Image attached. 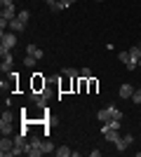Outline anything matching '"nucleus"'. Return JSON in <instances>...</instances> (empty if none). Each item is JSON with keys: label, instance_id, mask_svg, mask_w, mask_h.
I'll use <instances>...</instances> for the list:
<instances>
[{"label": "nucleus", "instance_id": "11", "mask_svg": "<svg viewBox=\"0 0 141 157\" xmlns=\"http://www.w3.org/2000/svg\"><path fill=\"white\" fill-rule=\"evenodd\" d=\"M26 54L35 56V59H42V49H40L38 45H28V47H26Z\"/></svg>", "mask_w": 141, "mask_h": 157}, {"label": "nucleus", "instance_id": "5", "mask_svg": "<svg viewBox=\"0 0 141 157\" xmlns=\"http://www.w3.org/2000/svg\"><path fill=\"white\" fill-rule=\"evenodd\" d=\"M132 94H134V87L129 85V82L120 85V89H118V96H120V98H132Z\"/></svg>", "mask_w": 141, "mask_h": 157}, {"label": "nucleus", "instance_id": "23", "mask_svg": "<svg viewBox=\"0 0 141 157\" xmlns=\"http://www.w3.org/2000/svg\"><path fill=\"white\" fill-rule=\"evenodd\" d=\"M132 101H134V103H136V105H139V103H141V87H139V89H136V92H134V94H132Z\"/></svg>", "mask_w": 141, "mask_h": 157}, {"label": "nucleus", "instance_id": "18", "mask_svg": "<svg viewBox=\"0 0 141 157\" xmlns=\"http://www.w3.org/2000/svg\"><path fill=\"white\" fill-rule=\"evenodd\" d=\"M35 61H38V59H35V56H31V54H26V56H24V66H26V68H33Z\"/></svg>", "mask_w": 141, "mask_h": 157}, {"label": "nucleus", "instance_id": "21", "mask_svg": "<svg viewBox=\"0 0 141 157\" xmlns=\"http://www.w3.org/2000/svg\"><path fill=\"white\" fill-rule=\"evenodd\" d=\"M42 150H45V155H47V152H54L57 148L52 145V141H42Z\"/></svg>", "mask_w": 141, "mask_h": 157}, {"label": "nucleus", "instance_id": "22", "mask_svg": "<svg viewBox=\"0 0 141 157\" xmlns=\"http://www.w3.org/2000/svg\"><path fill=\"white\" fill-rule=\"evenodd\" d=\"M118 59H120V63L127 66L129 63V52H120V54H118Z\"/></svg>", "mask_w": 141, "mask_h": 157}, {"label": "nucleus", "instance_id": "6", "mask_svg": "<svg viewBox=\"0 0 141 157\" xmlns=\"http://www.w3.org/2000/svg\"><path fill=\"white\" fill-rule=\"evenodd\" d=\"M31 101H33L38 108H42V105L47 103V94L42 92V96H40V92H33V89H31Z\"/></svg>", "mask_w": 141, "mask_h": 157}, {"label": "nucleus", "instance_id": "25", "mask_svg": "<svg viewBox=\"0 0 141 157\" xmlns=\"http://www.w3.org/2000/svg\"><path fill=\"white\" fill-rule=\"evenodd\" d=\"M87 85H89V92H96V87H99L94 78H89V80H87Z\"/></svg>", "mask_w": 141, "mask_h": 157}, {"label": "nucleus", "instance_id": "27", "mask_svg": "<svg viewBox=\"0 0 141 157\" xmlns=\"http://www.w3.org/2000/svg\"><path fill=\"white\" fill-rule=\"evenodd\" d=\"M61 2H66V5L71 7V5H73V2H75V0H61Z\"/></svg>", "mask_w": 141, "mask_h": 157}, {"label": "nucleus", "instance_id": "9", "mask_svg": "<svg viewBox=\"0 0 141 157\" xmlns=\"http://www.w3.org/2000/svg\"><path fill=\"white\" fill-rule=\"evenodd\" d=\"M96 117H99L101 124L111 122V120H113V115H111V108H104V110H99V113H96Z\"/></svg>", "mask_w": 141, "mask_h": 157}, {"label": "nucleus", "instance_id": "19", "mask_svg": "<svg viewBox=\"0 0 141 157\" xmlns=\"http://www.w3.org/2000/svg\"><path fill=\"white\" fill-rule=\"evenodd\" d=\"M17 19H21L24 24H28V19H31V12H28V10H21V12L17 14Z\"/></svg>", "mask_w": 141, "mask_h": 157}, {"label": "nucleus", "instance_id": "20", "mask_svg": "<svg viewBox=\"0 0 141 157\" xmlns=\"http://www.w3.org/2000/svg\"><path fill=\"white\" fill-rule=\"evenodd\" d=\"M12 120H14V115L10 110H5L2 113V117H0V122H7V124H12Z\"/></svg>", "mask_w": 141, "mask_h": 157}, {"label": "nucleus", "instance_id": "13", "mask_svg": "<svg viewBox=\"0 0 141 157\" xmlns=\"http://www.w3.org/2000/svg\"><path fill=\"white\" fill-rule=\"evenodd\" d=\"M54 155H57V157H71V155H73V150H71L68 145H61V148L54 150Z\"/></svg>", "mask_w": 141, "mask_h": 157}, {"label": "nucleus", "instance_id": "3", "mask_svg": "<svg viewBox=\"0 0 141 157\" xmlns=\"http://www.w3.org/2000/svg\"><path fill=\"white\" fill-rule=\"evenodd\" d=\"M14 150V138L12 136H2V141H0V155L7 157V155H12Z\"/></svg>", "mask_w": 141, "mask_h": 157}, {"label": "nucleus", "instance_id": "29", "mask_svg": "<svg viewBox=\"0 0 141 157\" xmlns=\"http://www.w3.org/2000/svg\"><path fill=\"white\" fill-rule=\"evenodd\" d=\"M96 2H101V0H96Z\"/></svg>", "mask_w": 141, "mask_h": 157}, {"label": "nucleus", "instance_id": "4", "mask_svg": "<svg viewBox=\"0 0 141 157\" xmlns=\"http://www.w3.org/2000/svg\"><path fill=\"white\" fill-rule=\"evenodd\" d=\"M101 134H104V138H106L108 143H115V141L120 138V129H111L108 124L101 127Z\"/></svg>", "mask_w": 141, "mask_h": 157}, {"label": "nucleus", "instance_id": "24", "mask_svg": "<svg viewBox=\"0 0 141 157\" xmlns=\"http://www.w3.org/2000/svg\"><path fill=\"white\" fill-rule=\"evenodd\" d=\"M80 78L82 80H89V78H92V71H89V68H82V71H80Z\"/></svg>", "mask_w": 141, "mask_h": 157}, {"label": "nucleus", "instance_id": "26", "mask_svg": "<svg viewBox=\"0 0 141 157\" xmlns=\"http://www.w3.org/2000/svg\"><path fill=\"white\" fill-rule=\"evenodd\" d=\"M0 5L2 7H14V0H0Z\"/></svg>", "mask_w": 141, "mask_h": 157}, {"label": "nucleus", "instance_id": "2", "mask_svg": "<svg viewBox=\"0 0 141 157\" xmlns=\"http://www.w3.org/2000/svg\"><path fill=\"white\" fill-rule=\"evenodd\" d=\"M26 155H31V157H40V155H45V150H42V141H40V138H31V141H28Z\"/></svg>", "mask_w": 141, "mask_h": 157}, {"label": "nucleus", "instance_id": "1", "mask_svg": "<svg viewBox=\"0 0 141 157\" xmlns=\"http://www.w3.org/2000/svg\"><path fill=\"white\" fill-rule=\"evenodd\" d=\"M14 45H17V33L14 31H10V33L2 31V35H0V56H5L7 52H12Z\"/></svg>", "mask_w": 141, "mask_h": 157}, {"label": "nucleus", "instance_id": "8", "mask_svg": "<svg viewBox=\"0 0 141 157\" xmlns=\"http://www.w3.org/2000/svg\"><path fill=\"white\" fill-rule=\"evenodd\" d=\"M47 2V7H49V10H52V12H61V10H66V2H61V0H45Z\"/></svg>", "mask_w": 141, "mask_h": 157}, {"label": "nucleus", "instance_id": "14", "mask_svg": "<svg viewBox=\"0 0 141 157\" xmlns=\"http://www.w3.org/2000/svg\"><path fill=\"white\" fill-rule=\"evenodd\" d=\"M127 52H129V59L139 63V59H141V47H139V45H134L132 49H127Z\"/></svg>", "mask_w": 141, "mask_h": 157}, {"label": "nucleus", "instance_id": "15", "mask_svg": "<svg viewBox=\"0 0 141 157\" xmlns=\"http://www.w3.org/2000/svg\"><path fill=\"white\" fill-rule=\"evenodd\" d=\"M115 148H118V152H125V150L129 148V143L125 141V136H120L118 141H115Z\"/></svg>", "mask_w": 141, "mask_h": 157}, {"label": "nucleus", "instance_id": "16", "mask_svg": "<svg viewBox=\"0 0 141 157\" xmlns=\"http://www.w3.org/2000/svg\"><path fill=\"white\" fill-rule=\"evenodd\" d=\"M61 75H64V78H80V71H75V68H64Z\"/></svg>", "mask_w": 141, "mask_h": 157}, {"label": "nucleus", "instance_id": "30", "mask_svg": "<svg viewBox=\"0 0 141 157\" xmlns=\"http://www.w3.org/2000/svg\"><path fill=\"white\" fill-rule=\"evenodd\" d=\"M139 47H141V42H139Z\"/></svg>", "mask_w": 141, "mask_h": 157}, {"label": "nucleus", "instance_id": "12", "mask_svg": "<svg viewBox=\"0 0 141 157\" xmlns=\"http://www.w3.org/2000/svg\"><path fill=\"white\" fill-rule=\"evenodd\" d=\"M40 87H45V80L40 78V73H33V92H40Z\"/></svg>", "mask_w": 141, "mask_h": 157}, {"label": "nucleus", "instance_id": "28", "mask_svg": "<svg viewBox=\"0 0 141 157\" xmlns=\"http://www.w3.org/2000/svg\"><path fill=\"white\" fill-rule=\"evenodd\" d=\"M139 68H141V59H139Z\"/></svg>", "mask_w": 141, "mask_h": 157}, {"label": "nucleus", "instance_id": "7", "mask_svg": "<svg viewBox=\"0 0 141 157\" xmlns=\"http://www.w3.org/2000/svg\"><path fill=\"white\" fill-rule=\"evenodd\" d=\"M17 10L14 7H2V14H0V19H5V21H12V19H17Z\"/></svg>", "mask_w": 141, "mask_h": 157}, {"label": "nucleus", "instance_id": "17", "mask_svg": "<svg viewBox=\"0 0 141 157\" xmlns=\"http://www.w3.org/2000/svg\"><path fill=\"white\" fill-rule=\"evenodd\" d=\"M0 131H2V136H12V124H7V122H0Z\"/></svg>", "mask_w": 141, "mask_h": 157}, {"label": "nucleus", "instance_id": "10", "mask_svg": "<svg viewBox=\"0 0 141 157\" xmlns=\"http://www.w3.org/2000/svg\"><path fill=\"white\" fill-rule=\"evenodd\" d=\"M24 28H26V24H24L21 19H12V21H10V31L19 33V31H24Z\"/></svg>", "mask_w": 141, "mask_h": 157}]
</instances>
